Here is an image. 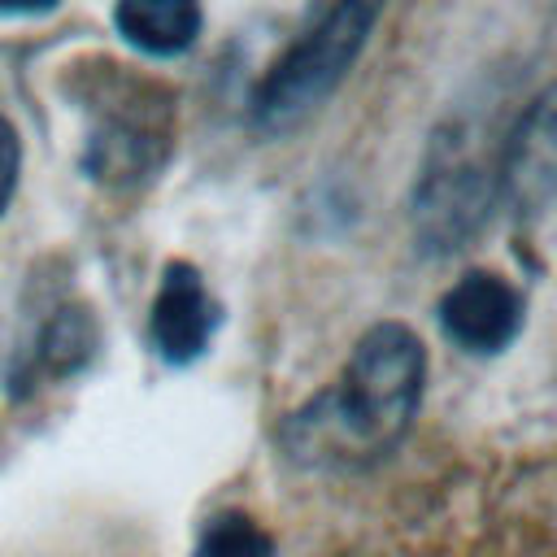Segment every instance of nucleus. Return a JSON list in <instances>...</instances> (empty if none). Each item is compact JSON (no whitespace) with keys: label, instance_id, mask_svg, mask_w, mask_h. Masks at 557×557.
Here are the masks:
<instances>
[{"label":"nucleus","instance_id":"obj_1","mask_svg":"<svg viewBox=\"0 0 557 557\" xmlns=\"http://www.w3.org/2000/svg\"><path fill=\"white\" fill-rule=\"evenodd\" d=\"M426 352L400 322L370 326L335 387L300 405L283 426V448L300 466H366L383 457L413 422Z\"/></svg>","mask_w":557,"mask_h":557},{"label":"nucleus","instance_id":"obj_11","mask_svg":"<svg viewBox=\"0 0 557 557\" xmlns=\"http://www.w3.org/2000/svg\"><path fill=\"white\" fill-rule=\"evenodd\" d=\"M17 170H22V144H17L13 126L0 117V213L13 196V187H17Z\"/></svg>","mask_w":557,"mask_h":557},{"label":"nucleus","instance_id":"obj_4","mask_svg":"<svg viewBox=\"0 0 557 557\" xmlns=\"http://www.w3.org/2000/svg\"><path fill=\"white\" fill-rule=\"evenodd\" d=\"M500 196V183L492 170H483L479 157H470L461 144L440 139L431 148V161L413 187V235L426 252H457L466 248L492 218V205Z\"/></svg>","mask_w":557,"mask_h":557},{"label":"nucleus","instance_id":"obj_10","mask_svg":"<svg viewBox=\"0 0 557 557\" xmlns=\"http://www.w3.org/2000/svg\"><path fill=\"white\" fill-rule=\"evenodd\" d=\"M196 557H274V544L248 513H218L205 522Z\"/></svg>","mask_w":557,"mask_h":557},{"label":"nucleus","instance_id":"obj_7","mask_svg":"<svg viewBox=\"0 0 557 557\" xmlns=\"http://www.w3.org/2000/svg\"><path fill=\"white\" fill-rule=\"evenodd\" d=\"M218 331V300L209 296L205 278L187 261H170L152 300V348L170 366L196 361Z\"/></svg>","mask_w":557,"mask_h":557},{"label":"nucleus","instance_id":"obj_2","mask_svg":"<svg viewBox=\"0 0 557 557\" xmlns=\"http://www.w3.org/2000/svg\"><path fill=\"white\" fill-rule=\"evenodd\" d=\"M379 13L383 0H313L309 22L296 30L283 57H274L252 91V122L270 135H283L326 104L361 57Z\"/></svg>","mask_w":557,"mask_h":557},{"label":"nucleus","instance_id":"obj_3","mask_svg":"<svg viewBox=\"0 0 557 557\" xmlns=\"http://www.w3.org/2000/svg\"><path fill=\"white\" fill-rule=\"evenodd\" d=\"M96 126L83 165L100 183H139L170 152V96L144 78L109 74L96 96Z\"/></svg>","mask_w":557,"mask_h":557},{"label":"nucleus","instance_id":"obj_8","mask_svg":"<svg viewBox=\"0 0 557 557\" xmlns=\"http://www.w3.org/2000/svg\"><path fill=\"white\" fill-rule=\"evenodd\" d=\"M122 39L148 57H178L200 35V0H117Z\"/></svg>","mask_w":557,"mask_h":557},{"label":"nucleus","instance_id":"obj_9","mask_svg":"<svg viewBox=\"0 0 557 557\" xmlns=\"http://www.w3.org/2000/svg\"><path fill=\"white\" fill-rule=\"evenodd\" d=\"M87 357H91V318L83 309H57L35 339L30 366L39 374H65L78 370Z\"/></svg>","mask_w":557,"mask_h":557},{"label":"nucleus","instance_id":"obj_12","mask_svg":"<svg viewBox=\"0 0 557 557\" xmlns=\"http://www.w3.org/2000/svg\"><path fill=\"white\" fill-rule=\"evenodd\" d=\"M61 0H0V13H48Z\"/></svg>","mask_w":557,"mask_h":557},{"label":"nucleus","instance_id":"obj_6","mask_svg":"<svg viewBox=\"0 0 557 557\" xmlns=\"http://www.w3.org/2000/svg\"><path fill=\"white\" fill-rule=\"evenodd\" d=\"M440 326L466 352H500L522 331V296L500 274L470 270L444 292Z\"/></svg>","mask_w":557,"mask_h":557},{"label":"nucleus","instance_id":"obj_5","mask_svg":"<svg viewBox=\"0 0 557 557\" xmlns=\"http://www.w3.org/2000/svg\"><path fill=\"white\" fill-rule=\"evenodd\" d=\"M496 183L518 213H540L557 200V83H548L513 122Z\"/></svg>","mask_w":557,"mask_h":557}]
</instances>
